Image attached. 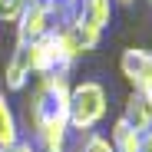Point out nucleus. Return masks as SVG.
I'll list each match as a JSON object with an SVG mask.
<instances>
[{"mask_svg": "<svg viewBox=\"0 0 152 152\" xmlns=\"http://www.w3.org/2000/svg\"><path fill=\"white\" fill-rule=\"evenodd\" d=\"M109 113V93L103 83L96 80H83L69 86V103H66V116H69V129L80 132H93Z\"/></svg>", "mask_w": 152, "mask_h": 152, "instance_id": "f257e3e1", "label": "nucleus"}, {"mask_svg": "<svg viewBox=\"0 0 152 152\" xmlns=\"http://www.w3.org/2000/svg\"><path fill=\"white\" fill-rule=\"evenodd\" d=\"M17 23V43H30L56 27V0H33L20 10Z\"/></svg>", "mask_w": 152, "mask_h": 152, "instance_id": "f03ea898", "label": "nucleus"}, {"mask_svg": "<svg viewBox=\"0 0 152 152\" xmlns=\"http://www.w3.org/2000/svg\"><path fill=\"white\" fill-rule=\"evenodd\" d=\"M119 69H122V76H126V83L132 86V93L145 96L149 103H152V50H145V46L122 50Z\"/></svg>", "mask_w": 152, "mask_h": 152, "instance_id": "7ed1b4c3", "label": "nucleus"}, {"mask_svg": "<svg viewBox=\"0 0 152 152\" xmlns=\"http://www.w3.org/2000/svg\"><path fill=\"white\" fill-rule=\"evenodd\" d=\"M37 136V152H66V139H69V116L66 109H53L40 119V126L33 129Z\"/></svg>", "mask_w": 152, "mask_h": 152, "instance_id": "20e7f679", "label": "nucleus"}, {"mask_svg": "<svg viewBox=\"0 0 152 152\" xmlns=\"http://www.w3.org/2000/svg\"><path fill=\"white\" fill-rule=\"evenodd\" d=\"M23 53H27V66L30 73L43 76V73H53V69H63L60 66V56H56V43H53V30L30 40V43H20Z\"/></svg>", "mask_w": 152, "mask_h": 152, "instance_id": "39448f33", "label": "nucleus"}, {"mask_svg": "<svg viewBox=\"0 0 152 152\" xmlns=\"http://www.w3.org/2000/svg\"><path fill=\"white\" fill-rule=\"evenodd\" d=\"M122 119L132 126L136 132H149L152 129V103L139 93H129L126 99V109H122Z\"/></svg>", "mask_w": 152, "mask_h": 152, "instance_id": "423d86ee", "label": "nucleus"}, {"mask_svg": "<svg viewBox=\"0 0 152 152\" xmlns=\"http://www.w3.org/2000/svg\"><path fill=\"white\" fill-rule=\"evenodd\" d=\"M4 83H7V89H13V93H20L23 86L30 83L27 53H23V46H20V43H17V50L10 53V60H7V69H4Z\"/></svg>", "mask_w": 152, "mask_h": 152, "instance_id": "0eeeda50", "label": "nucleus"}, {"mask_svg": "<svg viewBox=\"0 0 152 152\" xmlns=\"http://www.w3.org/2000/svg\"><path fill=\"white\" fill-rule=\"evenodd\" d=\"M20 142V122L13 116V106L7 103L4 89H0V152H7Z\"/></svg>", "mask_w": 152, "mask_h": 152, "instance_id": "6e6552de", "label": "nucleus"}, {"mask_svg": "<svg viewBox=\"0 0 152 152\" xmlns=\"http://www.w3.org/2000/svg\"><path fill=\"white\" fill-rule=\"evenodd\" d=\"M139 139H142V132H136L122 116L113 122V129H109V142H113L116 152H139Z\"/></svg>", "mask_w": 152, "mask_h": 152, "instance_id": "1a4fd4ad", "label": "nucleus"}, {"mask_svg": "<svg viewBox=\"0 0 152 152\" xmlns=\"http://www.w3.org/2000/svg\"><path fill=\"white\" fill-rule=\"evenodd\" d=\"M83 152H116L109 136H99V132H89L86 142H83Z\"/></svg>", "mask_w": 152, "mask_h": 152, "instance_id": "9d476101", "label": "nucleus"}, {"mask_svg": "<svg viewBox=\"0 0 152 152\" xmlns=\"http://www.w3.org/2000/svg\"><path fill=\"white\" fill-rule=\"evenodd\" d=\"M27 4H33V0H10V23H13V20L20 17V10L27 7Z\"/></svg>", "mask_w": 152, "mask_h": 152, "instance_id": "9b49d317", "label": "nucleus"}, {"mask_svg": "<svg viewBox=\"0 0 152 152\" xmlns=\"http://www.w3.org/2000/svg\"><path fill=\"white\" fill-rule=\"evenodd\" d=\"M139 152H152V129L142 132V139H139Z\"/></svg>", "mask_w": 152, "mask_h": 152, "instance_id": "f8f14e48", "label": "nucleus"}, {"mask_svg": "<svg viewBox=\"0 0 152 152\" xmlns=\"http://www.w3.org/2000/svg\"><path fill=\"white\" fill-rule=\"evenodd\" d=\"M7 152H37V145H30V142H23V139H20V142H17L13 149H7Z\"/></svg>", "mask_w": 152, "mask_h": 152, "instance_id": "ddd939ff", "label": "nucleus"}, {"mask_svg": "<svg viewBox=\"0 0 152 152\" xmlns=\"http://www.w3.org/2000/svg\"><path fill=\"white\" fill-rule=\"evenodd\" d=\"M0 20L10 23V0H0Z\"/></svg>", "mask_w": 152, "mask_h": 152, "instance_id": "4468645a", "label": "nucleus"}, {"mask_svg": "<svg viewBox=\"0 0 152 152\" xmlns=\"http://www.w3.org/2000/svg\"><path fill=\"white\" fill-rule=\"evenodd\" d=\"M113 4H119V7H132L136 0H113Z\"/></svg>", "mask_w": 152, "mask_h": 152, "instance_id": "2eb2a0df", "label": "nucleus"}, {"mask_svg": "<svg viewBox=\"0 0 152 152\" xmlns=\"http://www.w3.org/2000/svg\"><path fill=\"white\" fill-rule=\"evenodd\" d=\"M145 4H149V7H152V0H145Z\"/></svg>", "mask_w": 152, "mask_h": 152, "instance_id": "dca6fc26", "label": "nucleus"}]
</instances>
